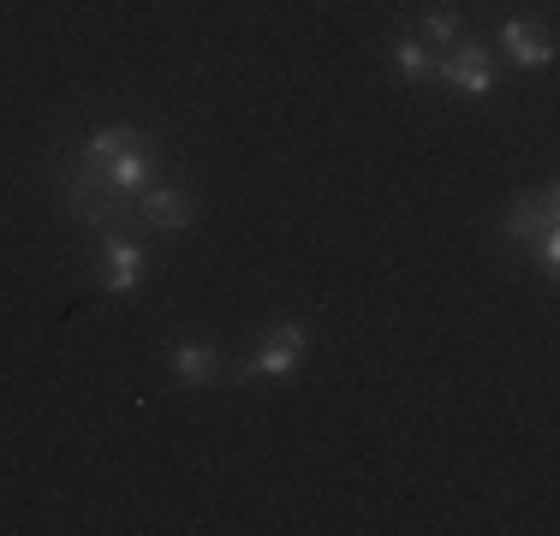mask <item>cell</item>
Masks as SVG:
<instances>
[{"label":"cell","mask_w":560,"mask_h":536,"mask_svg":"<svg viewBox=\"0 0 560 536\" xmlns=\"http://www.w3.org/2000/svg\"><path fill=\"white\" fill-rule=\"evenodd\" d=\"M304 352H311L304 322H275V328L257 334L245 364H233V382H292L304 370Z\"/></svg>","instance_id":"cell-1"},{"label":"cell","mask_w":560,"mask_h":536,"mask_svg":"<svg viewBox=\"0 0 560 536\" xmlns=\"http://www.w3.org/2000/svg\"><path fill=\"white\" fill-rule=\"evenodd\" d=\"M430 78H442V84H453L459 96L483 102V96H495V48H489L483 36H459L453 48L435 54Z\"/></svg>","instance_id":"cell-2"},{"label":"cell","mask_w":560,"mask_h":536,"mask_svg":"<svg viewBox=\"0 0 560 536\" xmlns=\"http://www.w3.org/2000/svg\"><path fill=\"white\" fill-rule=\"evenodd\" d=\"M150 275V250L138 245V233H102V250H96V287L108 299H131Z\"/></svg>","instance_id":"cell-3"},{"label":"cell","mask_w":560,"mask_h":536,"mask_svg":"<svg viewBox=\"0 0 560 536\" xmlns=\"http://www.w3.org/2000/svg\"><path fill=\"white\" fill-rule=\"evenodd\" d=\"M90 173H96V179L108 185L114 197H143L155 179H162V155H155V150H150V138H143V143H131V150L108 155L102 167H90Z\"/></svg>","instance_id":"cell-4"},{"label":"cell","mask_w":560,"mask_h":536,"mask_svg":"<svg viewBox=\"0 0 560 536\" xmlns=\"http://www.w3.org/2000/svg\"><path fill=\"white\" fill-rule=\"evenodd\" d=\"M549 226H560V191L542 185L537 197H513V209L501 221V238H506V250H530L537 233H549Z\"/></svg>","instance_id":"cell-5"},{"label":"cell","mask_w":560,"mask_h":536,"mask_svg":"<svg viewBox=\"0 0 560 536\" xmlns=\"http://www.w3.org/2000/svg\"><path fill=\"white\" fill-rule=\"evenodd\" d=\"M495 48L518 66V72H542V66H555V36L542 31V24H530V19H501Z\"/></svg>","instance_id":"cell-6"},{"label":"cell","mask_w":560,"mask_h":536,"mask_svg":"<svg viewBox=\"0 0 560 536\" xmlns=\"http://www.w3.org/2000/svg\"><path fill=\"white\" fill-rule=\"evenodd\" d=\"M138 214H143V226H155V233H185V226L197 221V197L185 191V185L155 179L150 191L138 197Z\"/></svg>","instance_id":"cell-7"},{"label":"cell","mask_w":560,"mask_h":536,"mask_svg":"<svg viewBox=\"0 0 560 536\" xmlns=\"http://www.w3.org/2000/svg\"><path fill=\"white\" fill-rule=\"evenodd\" d=\"M167 364H173V382L179 387H215L221 382V352L209 340H179Z\"/></svg>","instance_id":"cell-8"},{"label":"cell","mask_w":560,"mask_h":536,"mask_svg":"<svg viewBox=\"0 0 560 536\" xmlns=\"http://www.w3.org/2000/svg\"><path fill=\"white\" fill-rule=\"evenodd\" d=\"M388 60H394L399 84H423V78H430V66H435V48L423 43L418 31H406V36H394V43H388Z\"/></svg>","instance_id":"cell-9"},{"label":"cell","mask_w":560,"mask_h":536,"mask_svg":"<svg viewBox=\"0 0 560 536\" xmlns=\"http://www.w3.org/2000/svg\"><path fill=\"white\" fill-rule=\"evenodd\" d=\"M131 143H143V131L119 119V126H102V131H90V138L78 143V161H84V167H102V161H108V155L131 150Z\"/></svg>","instance_id":"cell-10"},{"label":"cell","mask_w":560,"mask_h":536,"mask_svg":"<svg viewBox=\"0 0 560 536\" xmlns=\"http://www.w3.org/2000/svg\"><path fill=\"white\" fill-rule=\"evenodd\" d=\"M418 36H423L430 48H453V43L465 36V19H459L453 7H435V12H423V19H418Z\"/></svg>","instance_id":"cell-11"},{"label":"cell","mask_w":560,"mask_h":536,"mask_svg":"<svg viewBox=\"0 0 560 536\" xmlns=\"http://www.w3.org/2000/svg\"><path fill=\"white\" fill-rule=\"evenodd\" d=\"M537 268H542V280H555V268H560V226H549V233H537Z\"/></svg>","instance_id":"cell-12"}]
</instances>
